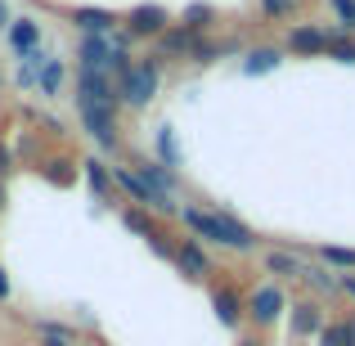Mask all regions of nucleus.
<instances>
[{
    "mask_svg": "<svg viewBox=\"0 0 355 346\" xmlns=\"http://www.w3.org/2000/svg\"><path fill=\"white\" fill-rule=\"evenodd\" d=\"M198 41H202V32H193V27H184V23H171L162 36L153 41V54L162 63H175V59H193V50H198Z\"/></svg>",
    "mask_w": 355,
    "mask_h": 346,
    "instance_id": "0eeeda50",
    "label": "nucleus"
},
{
    "mask_svg": "<svg viewBox=\"0 0 355 346\" xmlns=\"http://www.w3.org/2000/svg\"><path fill=\"white\" fill-rule=\"evenodd\" d=\"M338 288H342L347 297H355V275H338Z\"/></svg>",
    "mask_w": 355,
    "mask_h": 346,
    "instance_id": "c756f323",
    "label": "nucleus"
},
{
    "mask_svg": "<svg viewBox=\"0 0 355 346\" xmlns=\"http://www.w3.org/2000/svg\"><path fill=\"white\" fill-rule=\"evenodd\" d=\"M320 261L333 270H355V248H320Z\"/></svg>",
    "mask_w": 355,
    "mask_h": 346,
    "instance_id": "5701e85b",
    "label": "nucleus"
},
{
    "mask_svg": "<svg viewBox=\"0 0 355 346\" xmlns=\"http://www.w3.org/2000/svg\"><path fill=\"white\" fill-rule=\"evenodd\" d=\"M329 59H338V63H355V32H342V27H333Z\"/></svg>",
    "mask_w": 355,
    "mask_h": 346,
    "instance_id": "4be33fe9",
    "label": "nucleus"
},
{
    "mask_svg": "<svg viewBox=\"0 0 355 346\" xmlns=\"http://www.w3.org/2000/svg\"><path fill=\"white\" fill-rule=\"evenodd\" d=\"M5 50L14 54V59H23V54L41 50V18H14V23L5 27Z\"/></svg>",
    "mask_w": 355,
    "mask_h": 346,
    "instance_id": "9b49d317",
    "label": "nucleus"
},
{
    "mask_svg": "<svg viewBox=\"0 0 355 346\" xmlns=\"http://www.w3.org/2000/svg\"><path fill=\"white\" fill-rule=\"evenodd\" d=\"M288 311L284 302V288L279 284H257L248 293V320L257 324V329H270V324H279V315Z\"/></svg>",
    "mask_w": 355,
    "mask_h": 346,
    "instance_id": "423d86ee",
    "label": "nucleus"
},
{
    "mask_svg": "<svg viewBox=\"0 0 355 346\" xmlns=\"http://www.w3.org/2000/svg\"><path fill=\"white\" fill-rule=\"evenodd\" d=\"M284 45H252L248 54H243V72L248 77H266V72H275L279 63H284Z\"/></svg>",
    "mask_w": 355,
    "mask_h": 346,
    "instance_id": "4468645a",
    "label": "nucleus"
},
{
    "mask_svg": "<svg viewBox=\"0 0 355 346\" xmlns=\"http://www.w3.org/2000/svg\"><path fill=\"white\" fill-rule=\"evenodd\" d=\"M72 104H77L81 130L95 139L99 153H121V113H113V108H104V104H90V99H81V95H72Z\"/></svg>",
    "mask_w": 355,
    "mask_h": 346,
    "instance_id": "f03ea898",
    "label": "nucleus"
},
{
    "mask_svg": "<svg viewBox=\"0 0 355 346\" xmlns=\"http://www.w3.org/2000/svg\"><path fill=\"white\" fill-rule=\"evenodd\" d=\"M297 9H302V0H257V14L266 23H293Z\"/></svg>",
    "mask_w": 355,
    "mask_h": 346,
    "instance_id": "aec40b11",
    "label": "nucleus"
},
{
    "mask_svg": "<svg viewBox=\"0 0 355 346\" xmlns=\"http://www.w3.org/2000/svg\"><path fill=\"white\" fill-rule=\"evenodd\" d=\"M329 9H333L342 32H355V0H329Z\"/></svg>",
    "mask_w": 355,
    "mask_h": 346,
    "instance_id": "b1692460",
    "label": "nucleus"
},
{
    "mask_svg": "<svg viewBox=\"0 0 355 346\" xmlns=\"http://www.w3.org/2000/svg\"><path fill=\"white\" fill-rule=\"evenodd\" d=\"M157 153L166 157V166H175V162H180V153H175V135H171V126H162V130H157Z\"/></svg>",
    "mask_w": 355,
    "mask_h": 346,
    "instance_id": "393cba45",
    "label": "nucleus"
},
{
    "mask_svg": "<svg viewBox=\"0 0 355 346\" xmlns=\"http://www.w3.org/2000/svg\"><path fill=\"white\" fill-rule=\"evenodd\" d=\"M5 207H9V184L0 180V216H5Z\"/></svg>",
    "mask_w": 355,
    "mask_h": 346,
    "instance_id": "2f4dec72",
    "label": "nucleus"
},
{
    "mask_svg": "<svg viewBox=\"0 0 355 346\" xmlns=\"http://www.w3.org/2000/svg\"><path fill=\"white\" fill-rule=\"evenodd\" d=\"M171 23H175L171 9H162V5H135V9H126V14H121V27H126L135 41H157V36H162Z\"/></svg>",
    "mask_w": 355,
    "mask_h": 346,
    "instance_id": "39448f33",
    "label": "nucleus"
},
{
    "mask_svg": "<svg viewBox=\"0 0 355 346\" xmlns=\"http://www.w3.org/2000/svg\"><path fill=\"white\" fill-rule=\"evenodd\" d=\"M324 311L315 302H302V306H293V333L297 338H320V329H324Z\"/></svg>",
    "mask_w": 355,
    "mask_h": 346,
    "instance_id": "2eb2a0df",
    "label": "nucleus"
},
{
    "mask_svg": "<svg viewBox=\"0 0 355 346\" xmlns=\"http://www.w3.org/2000/svg\"><path fill=\"white\" fill-rule=\"evenodd\" d=\"M329 41H333V27L324 23H288L284 50L293 59H320V54H329Z\"/></svg>",
    "mask_w": 355,
    "mask_h": 346,
    "instance_id": "7ed1b4c3",
    "label": "nucleus"
},
{
    "mask_svg": "<svg viewBox=\"0 0 355 346\" xmlns=\"http://www.w3.org/2000/svg\"><path fill=\"white\" fill-rule=\"evenodd\" d=\"M9 293H14V284H9V275H5V266H0V302H9Z\"/></svg>",
    "mask_w": 355,
    "mask_h": 346,
    "instance_id": "c85d7f7f",
    "label": "nucleus"
},
{
    "mask_svg": "<svg viewBox=\"0 0 355 346\" xmlns=\"http://www.w3.org/2000/svg\"><path fill=\"white\" fill-rule=\"evenodd\" d=\"M162 68H166V63L157 59V54H144V59H135L126 72H117L121 104L135 108V113H144V108L157 99V86H162Z\"/></svg>",
    "mask_w": 355,
    "mask_h": 346,
    "instance_id": "f257e3e1",
    "label": "nucleus"
},
{
    "mask_svg": "<svg viewBox=\"0 0 355 346\" xmlns=\"http://www.w3.org/2000/svg\"><path fill=\"white\" fill-rule=\"evenodd\" d=\"M180 23H184V27H193V32H202V36H207V32H211V23H216V9H211L207 0H198V5H184Z\"/></svg>",
    "mask_w": 355,
    "mask_h": 346,
    "instance_id": "412c9836",
    "label": "nucleus"
},
{
    "mask_svg": "<svg viewBox=\"0 0 355 346\" xmlns=\"http://www.w3.org/2000/svg\"><path fill=\"white\" fill-rule=\"evenodd\" d=\"M0 86H5V72H0Z\"/></svg>",
    "mask_w": 355,
    "mask_h": 346,
    "instance_id": "72a5a7b5",
    "label": "nucleus"
},
{
    "mask_svg": "<svg viewBox=\"0 0 355 346\" xmlns=\"http://www.w3.org/2000/svg\"><path fill=\"white\" fill-rule=\"evenodd\" d=\"M14 162H18V157H14V148H9L5 139H0V180H9V171H14Z\"/></svg>",
    "mask_w": 355,
    "mask_h": 346,
    "instance_id": "bb28decb",
    "label": "nucleus"
},
{
    "mask_svg": "<svg viewBox=\"0 0 355 346\" xmlns=\"http://www.w3.org/2000/svg\"><path fill=\"white\" fill-rule=\"evenodd\" d=\"M41 346H77L72 338H59V333H41Z\"/></svg>",
    "mask_w": 355,
    "mask_h": 346,
    "instance_id": "cd10ccee",
    "label": "nucleus"
},
{
    "mask_svg": "<svg viewBox=\"0 0 355 346\" xmlns=\"http://www.w3.org/2000/svg\"><path fill=\"white\" fill-rule=\"evenodd\" d=\"M211 311H216V320L225 324V329H239L243 315H248V297H243L234 284H216L211 288Z\"/></svg>",
    "mask_w": 355,
    "mask_h": 346,
    "instance_id": "9d476101",
    "label": "nucleus"
},
{
    "mask_svg": "<svg viewBox=\"0 0 355 346\" xmlns=\"http://www.w3.org/2000/svg\"><path fill=\"white\" fill-rule=\"evenodd\" d=\"M306 284L320 293H338V275H329V270H306Z\"/></svg>",
    "mask_w": 355,
    "mask_h": 346,
    "instance_id": "a878e982",
    "label": "nucleus"
},
{
    "mask_svg": "<svg viewBox=\"0 0 355 346\" xmlns=\"http://www.w3.org/2000/svg\"><path fill=\"white\" fill-rule=\"evenodd\" d=\"M63 77H68V68H63V59H45L41 63V77H36V90H41V99H54L63 90Z\"/></svg>",
    "mask_w": 355,
    "mask_h": 346,
    "instance_id": "f3484780",
    "label": "nucleus"
},
{
    "mask_svg": "<svg viewBox=\"0 0 355 346\" xmlns=\"http://www.w3.org/2000/svg\"><path fill=\"white\" fill-rule=\"evenodd\" d=\"M171 261L180 266V275L198 279V284H202V279H211V257H207V248H202L193 234H189V239H175V257Z\"/></svg>",
    "mask_w": 355,
    "mask_h": 346,
    "instance_id": "1a4fd4ad",
    "label": "nucleus"
},
{
    "mask_svg": "<svg viewBox=\"0 0 355 346\" xmlns=\"http://www.w3.org/2000/svg\"><path fill=\"white\" fill-rule=\"evenodd\" d=\"M320 346H355V315L324 324V329H320Z\"/></svg>",
    "mask_w": 355,
    "mask_h": 346,
    "instance_id": "6ab92c4d",
    "label": "nucleus"
},
{
    "mask_svg": "<svg viewBox=\"0 0 355 346\" xmlns=\"http://www.w3.org/2000/svg\"><path fill=\"white\" fill-rule=\"evenodd\" d=\"M216 220H220V248H230V252H257V234H252L243 220L234 216V211H220L216 207Z\"/></svg>",
    "mask_w": 355,
    "mask_h": 346,
    "instance_id": "f8f14e48",
    "label": "nucleus"
},
{
    "mask_svg": "<svg viewBox=\"0 0 355 346\" xmlns=\"http://www.w3.org/2000/svg\"><path fill=\"white\" fill-rule=\"evenodd\" d=\"M9 23H14V14H9V5H5V0H0V32H5Z\"/></svg>",
    "mask_w": 355,
    "mask_h": 346,
    "instance_id": "7c9ffc66",
    "label": "nucleus"
},
{
    "mask_svg": "<svg viewBox=\"0 0 355 346\" xmlns=\"http://www.w3.org/2000/svg\"><path fill=\"white\" fill-rule=\"evenodd\" d=\"M81 180L90 184V193H95V198H113V166H108L104 157H95V153L81 157Z\"/></svg>",
    "mask_w": 355,
    "mask_h": 346,
    "instance_id": "ddd939ff",
    "label": "nucleus"
},
{
    "mask_svg": "<svg viewBox=\"0 0 355 346\" xmlns=\"http://www.w3.org/2000/svg\"><path fill=\"white\" fill-rule=\"evenodd\" d=\"M135 171L144 175L148 184H157V189H166V193H175V171L166 162H157V157H144V162H135Z\"/></svg>",
    "mask_w": 355,
    "mask_h": 346,
    "instance_id": "a211bd4d",
    "label": "nucleus"
},
{
    "mask_svg": "<svg viewBox=\"0 0 355 346\" xmlns=\"http://www.w3.org/2000/svg\"><path fill=\"white\" fill-rule=\"evenodd\" d=\"M239 346H266V342H261V338H243Z\"/></svg>",
    "mask_w": 355,
    "mask_h": 346,
    "instance_id": "473e14b6",
    "label": "nucleus"
},
{
    "mask_svg": "<svg viewBox=\"0 0 355 346\" xmlns=\"http://www.w3.org/2000/svg\"><path fill=\"white\" fill-rule=\"evenodd\" d=\"M68 18L81 36H108V32L121 27V14H113V9H104V5H77Z\"/></svg>",
    "mask_w": 355,
    "mask_h": 346,
    "instance_id": "6e6552de",
    "label": "nucleus"
},
{
    "mask_svg": "<svg viewBox=\"0 0 355 346\" xmlns=\"http://www.w3.org/2000/svg\"><path fill=\"white\" fill-rule=\"evenodd\" d=\"M266 275L275 279H306V261L297 252H266Z\"/></svg>",
    "mask_w": 355,
    "mask_h": 346,
    "instance_id": "dca6fc26",
    "label": "nucleus"
},
{
    "mask_svg": "<svg viewBox=\"0 0 355 346\" xmlns=\"http://www.w3.org/2000/svg\"><path fill=\"white\" fill-rule=\"evenodd\" d=\"M77 95L90 99V104H104L113 108V113H121V90H117V77L113 72H95V68H77Z\"/></svg>",
    "mask_w": 355,
    "mask_h": 346,
    "instance_id": "20e7f679",
    "label": "nucleus"
}]
</instances>
